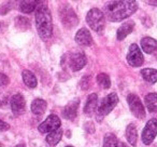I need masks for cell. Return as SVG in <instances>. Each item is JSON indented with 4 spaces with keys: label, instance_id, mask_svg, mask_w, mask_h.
Wrapping results in <instances>:
<instances>
[{
    "label": "cell",
    "instance_id": "30bf717a",
    "mask_svg": "<svg viewBox=\"0 0 157 147\" xmlns=\"http://www.w3.org/2000/svg\"><path fill=\"white\" fill-rule=\"evenodd\" d=\"M86 65V56L82 52L72 53L69 56V66L73 71L81 70Z\"/></svg>",
    "mask_w": 157,
    "mask_h": 147
},
{
    "label": "cell",
    "instance_id": "4dcf8cb0",
    "mask_svg": "<svg viewBox=\"0 0 157 147\" xmlns=\"http://www.w3.org/2000/svg\"><path fill=\"white\" fill-rule=\"evenodd\" d=\"M6 24L3 22H0V33H2V31H5V29H6Z\"/></svg>",
    "mask_w": 157,
    "mask_h": 147
},
{
    "label": "cell",
    "instance_id": "9c48e42d",
    "mask_svg": "<svg viewBox=\"0 0 157 147\" xmlns=\"http://www.w3.org/2000/svg\"><path fill=\"white\" fill-rule=\"evenodd\" d=\"M60 16H61V21H63V24L67 28H72L73 26L78 24V16H76L75 12L70 7H65L63 9H61Z\"/></svg>",
    "mask_w": 157,
    "mask_h": 147
},
{
    "label": "cell",
    "instance_id": "8992f818",
    "mask_svg": "<svg viewBox=\"0 0 157 147\" xmlns=\"http://www.w3.org/2000/svg\"><path fill=\"white\" fill-rule=\"evenodd\" d=\"M157 135V119L153 118L146 122L143 131H142V142L145 145L152 144Z\"/></svg>",
    "mask_w": 157,
    "mask_h": 147
},
{
    "label": "cell",
    "instance_id": "d6a6232c",
    "mask_svg": "<svg viewBox=\"0 0 157 147\" xmlns=\"http://www.w3.org/2000/svg\"><path fill=\"white\" fill-rule=\"evenodd\" d=\"M120 147H128V146H127V145H126V144H125V143H121Z\"/></svg>",
    "mask_w": 157,
    "mask_h": 147
},
{
    "label": "cell",
    "instance_id": "836d02e7",
    "mask_svg": "<svg viewBox=\"0 0 157 147\" xmlns=\"http://www.w3.org/2000/svg\"><path fill=\"white\" fill-rule=\"evenodd\" d=\"M15 147H26V146H25L24 144H18V145H16Z\"/></svg>",
    "mask_w": 157,
    "mask_h": 147
},
{
    "label": "cell",
    "instance_id": "d4e9b609",
    "mask_svg": "<svg viewBox=\"0 0 157 147\" xmlns=\"http://www.w3.org/2000/svg\"><path fill=\"white\" fill-rule=\"evenodd\" d=\"M97 82L103 89H109L111 87V79H110L109 75H107L105 72H101L97 76Z\"/></svg>",
    "mask_w": 157,
    "mask_h": 147
},
{
    "label": "cell",
    "instance_id": "44dd1931",
    "mask_svg": "<svg viewBox=\"0 0 157 147\" xmlns=\"http://www.w3.org/2000/svg\"><path fill=\"white\" fill-rule=\"evenodd\" d=\"M22 77H23V81L29 88H36L37 87V78L33 75V72H31L30 70H24L22 72Z\"/></svg>",
    "mask_w": 157,
    "mask_h": 147
},
{
    "label": "cell",
    "instance_id": "4fadbf2b",
    "mask_svg": "<svg viewBox=\"0 0 157 147\" xmlns=\"http://www.w3.org/2000/svg\"><path fill=\"white\" fill-rule=\"evenodd\" d=\"M78 104H80V100H72L71 102L66 105V107L63 108V117L66 119H69V120H73L76 117V114H78Z\"/></svg>",
    "mask_w": 157,
    "mask_h": 147
},
{
    "label": "cell",
    "instance_id": "cb8c5ba5",
    "mask_svg": "<svg viewBox=\"0 0 157 147\" xmlns=\"http://www.w3.org/2000/svg\"><path fill=\"white\" fill-rule=\"evenodd\" d=\"M102 147H120L116 136L112 133L105 134V137H103V146Z\"/></svg>",
    "mask_w": 157,
    "mask_h": 147
},
{
    "label": "cell",
    "instance_id": "ac0fdd59",
    "mask_svg": "<svg viewBox=\"0 0 157 147\" xmlns=\"http://www.w3.org/2000/svg\"><path fill=\"white\" fill-rule=\"evenodd\" d=\"M144 103L150 112H157V93H150L144 97Z\"/></svg>",
    "mask_w": 157,
    "mask_h": 147
},
{
    "label": "cell",
    "instance_id": "f546056e",
    "mask_svg": "<svg viewBox=\"0 0 157 147\" xmlns=\"http://www.w3.org/2000/svg\"><path fill=\"white\" fill-rule=\"evenodd\" d=\"M85 129L87 130L90 133H93V132H95V128L93 127V123L92 122H86L85 123Z\"/></svg>",
    "mask_w": 157,
    "mask_h": 147
},
{
    "label": "cell",
    "instance_id": "ba28073f",
    "mask_svg": "<svg viewBox=\"0 0 157 147\" xmlns=\"http://www.w3.org/2000/svg\"><path fill=\"white\" fill-rule=\"evenodd\" d=\"M61 125V121L58 116L56 115H50L42 123H40L38 130L41 133H51V132L55 131V130L59 129Z\"/></svg>",
    "mask_w": 157,
    "mask_h": 147
},
{
    "label": "cell",
    "instance_id": "ffe728a7",
    "mask_svg": "<svg viewBox=\"0 0 157 147\" xmlns=\"http://www.w3.org/2000/svg\"><path fill=\"white\" fill-rule=\"evenodd\" d=\"M141 75L145 81L150 84H155L157 82V69L154 68H144L141 70Z\"/></svg>",
    "mask_w": 157,
    "mask_h": 147
},
{
    "label": "cell",
    "instance_id": "7402d4cb",
    "mask_svg": "<svg viewBox=\"0 0 157 147\" xmlns=\"http://www.w3.org/2000/svg\"><path fill=\"white\" fill-rule=\"evenodd\" d=\"M61 136H63V130H61V128H59V129L55 130L46 135V142L51 146H55L61 140Z\"/></svg>",
    "mask_w": 157,
    "mask_h": 147
},
{
    "label": "cell",
    "instance_id": "f1b7e54d",
    "mask_svg": "<svg viewBox=\"0 0 157 147\" xmlns=\"http://www.w3.org/2000/svg\"><path fill=\"white\" fill-rule=\"evenodd\" d=\"M10 129V125H8L7 122L5 121L0 120V132H3V131H7V130Z\"/></svg>",
    "mask_w": 157,
    "mask_h": 147
},
{
    "label": "cell",
    "instance_id": "277c9868",
    "mask_svg": "<svg viewBox=\"0 0 157 147\" xmlns=\"http://www.w3.org/2000/svg\"><path fill=\"white\" fill-rule=\"evenodd\" d=\"M118 103V96L116 93H110L107 96H105L101 102L99 103L97 110H98L99 116H105V115L110 114L113 110V108L117 105Z\"/></svg>",
    "mask_w": 157,
    "mask_h": 147
},
{
    "label": "cell",
    "instance_id": "484cf974",
    "mask_svg": "<svg viewBox=\"0 0 157 147\" xmlns=\"http://www.w3.org/2000/svg\"><path fill=\"white\" fill-rule=\"evenodd\" d=\"M15 26L18 29H21V31H27L30 27V23H29L28 18H23V16H18L15 20Z\"/></svg>",
    "mask_w": 157,
    "mask_h": 147
},
{
    "label": "cell",
    "instance_id": "9a60e30c",
    "mask_svg": "<svg viewBox=\"0 0 157 147\" xmlns=\"http://www.w3.org/2000/svg\"><path fill=\"white\" fill-rule=\"evenodd\" d=\"M141 48L145 53L152 54L157 51V40L151 37H144L141 40Z\"/></svg>",
    "mask_w": 157,
    "mask_h": 147
},
{
    "label": "cell",
    "instance_id": "83f0119b",
    "mask_svg": "<svg viewBox=\"0 0 157 147\" xmlns=\"http://www.w3.org/2000/svg\"><path fill=\"white\" fill-rule=\"evenodd\" d=\"M10 79L8 78V76L3 72H0V87H6L7 84H9Z\"/></svg>",
    "mask_w": 157,
    "mask_h": 147
},
{
    "label": "cell",
    "instance_id": "3957f363",
    "mask_svg": "<svg viewBox=\"0 0 157 147\" xmlns=\"http://www.w3.org/2000/svg\"><path fill=\"white\" fill-rule=\"evenodd\" d=\"M86 22L93 31H97V33H101L105 25V13L97 8L90 9L86 15Z\"/></svg>",
    "mask_w": 157,
    "mask_h": 147
},
{
    "label": "cell",
    "instance_id": "e0dca14e",
    "mask_svg": "<svg viewBox=\"0 0 157 147\" xmlns=\"http://www.w3.org/2000/svg\"><path fill=\"white\" fill-rule=\"evenodd\" d=\"M46 107H48V104L42 99H36L31 103V112H33V114L37 115V116L43 115L46 110Z\"/></svg>",
    "mask_w": 157,
    "mask_h": 147
},
{
    "label": "cell",
    "instance_id": "8fae6325",
    "mask_svg": "<svg viewBox=\"0 0 157 147\" xmlns=\"http://www.w3.org/2000/svg\"><path fill=\"white\" fill-rule=\"evenodd\" d=\"M25 107H26V102L22 94L17 93V94L13 95L11 99V108L12 112L15 116H20V115L24 114Z\"/></svg>",
    "mask_w": 157,
    "mask_h": 147
},
{
    "label": "cell",
    "instance_id": "7a4b0ae2",
    "mask_svg": "<svg viewBox=\"0 0 157 147\" xmlns=\"http://www.w3.org/2000/svg\"><path fill=\"white\" fill-rule=\"evenodd\" d=\"M36 27L42 40H48L53 36L52 13L48 6L41 5L36 11Z\"/></svg>",
    "mask_w": 157,
    "mask_h": 147
},
{
    "label": "cell",
    "instance_id": "4316f807",
    "mask_svg": "<svg viewBox=\"0 0 157 147\" xmlns=\"http://www.w3.org/2000/svg\"><path fill=\"white\" fill-rule=\"evenodd\" d=\"M90 80H92V77L90 76H84L83 78L80 81V87H81L82 90H88L90 87Z\"/></svg>",
    "mask_w": 157,
    "mask_h": 147
},
{
    "label": "cell",
    "instance_id": "52a82bcc",
    "mask_svg": "<svg viewBox=\"0 0 157 147\" xmlns=\"http://www.w3.org/2000/svg\"><path fill=\"white\" fill-rule=\"evenodd\" d=\"M127 62L132 67H139V66H141L143 64V54H142L138 44L132 43L129 47L128 53H127Z\"/></svg>",
    "mask_w": 157,
    "mask_h": 147
},
{
    "label": "cell",
    "instance_id": "e575fe53",
    "mask_svg": "<svg viewBox=\"0 0 157 147\" xmlns=\"http://www.w3.org/2000/svg\"><path fill=\"white\" fill-rule=\"evenodd\" d=\"M66 147H73V146H66Z\"/></svg>",
    "mask_w": 157,
    "mask_h": 147
},
{
    "label": "cell",
    "instance_id": "5bb4252c",
    "mask_svg": "<svg viewBox=\"0 0 157 147\" xmlns=\"http://www.w3.org/2000/svg\"><path fill=\"white\" fill-rule=\"evenodd\" d=\"M133 28H135V22L133 21H127V22L123 23L120 26V28L117 29V34H116L117 40H120V41L124 40L129 34H131Z\"/></svg>",
    "mask_w": 157,
    "mask_h": 147
},
{
    "label": "cell",
    "instance_id": "d6986e66",
    "mask_svg": "<svg viewBox=\"0 0 157 147\" xmlns=\"http://www.w3.org/2000/svg\"><path fill=\"white\" fill-rule=\"evenodd\" d=\"M126 138L129 142V144L136 146L137 145V141H138V131L137 128L133 123L127 125L126 128Z\"/></svg>",
    "mask_w": 157,
    "mask_h": 147
},
{
    "label": "cell",
    "instance_id": "6da1fadb",
    "mask_svg": "<svg viewBox=\"0 0 157 147\" xmlns=\"http://www.w3.org/2000/svg\"><path fill=\"white\" fill-rule=\"evenodd\" d=\"M137 9L136 1H111L105 7V14L111 22H120L129 18Z\"/></svg>",
    "mask_w": 157,
    "mask_h": 147
},
{
    "label": "cell",
    "instance_id": "2e32d148",
    "mask_svg": "<svg viewBox=\"0 0 157 147\" xmlns=\"http://www.w3.org/2000/svg\"><path fill=\"white\" fill-rule=\"evenodd\" d=\"M97 103H98V96H97V94L92 93V94L88 95L87 101H86L85 106H84V114L88 115V116H92L94 114V110L97 107Z\"/></svg>",
    "mask_w": 157,
    "mask_h": 147
},
{
    "label": "cell",
    "instance_id": "5b68a950",
    "mask_svg": "<svg viewBox=\"0 0 157 147\" xmlns=\"http://www.w3.org/2000/svg\"><path fill=\"white\" fill-rule=\"evenodd\" d=\"M127 103H128L129 108H130V112H132V115L136 118L143 119L145 117V108H144L139 96L131 93L127 96Z\"/></svg>",
    "mask_w": 157,
    "mask_h": 147
},
{
    "label": "cell",
    "instance_id": "7c38bea8",
    "mask_svg": "<svg viewBox=\"0 0 157 147\" xmlns=\"http://www.w3.org/2000/svg\"><path fill=\"white\" fill-rule=\"evenodd\" d=\"M75 41H76V43L80 44V46L87 47L93 43V37H92V35H90V31H88V29L81 28L78 33H76Z\"/></svg>",
    "mask_w": 157,
    "mask_h": 147
},
{
    "label": "cell",
    "instance_id": "1f68e13d",
    "mask_svg": "<svg viewBox=\"0 0 157 147\" xmlns=\"http://www.w3.org/2000/svg\"><path fill=\"white\" fill-rule=\"evenodd\" d=\"M148 5H153V6H156L157 7V1H146Z\"/></svg>",
    "mask_w": 157,
    "mask_h": 147
},
{
    "label": "cell",
    "instance_id": "603a6c76",
    "mask_svg": "<svg viewBox=\"0 0 157 147\" xmlns=\"http://www.w3.org/2000/svg\"><path fill=\"white\" fill-rule=\"evenodd\" d=\"M39 1H22L20 6V9L23 13H31L36 9L37 5H39Z\"/></svg>",
    "mask_w": 157,
    "mask_h": 147
}]
</instances>
